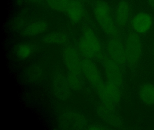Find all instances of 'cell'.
Instances as JSON below:
<instances>
[{
	"label": "cell",
	"instance_id": "obj_1",
	"mask_svg": "<svg viewBox=\"0 0 154 130\" xmlns=\"http://www.w3.org/2000/svg\"><path fill=\"white\" fill-rule=\"evenodd\" d=\"M92 9L94 18L103 31L110 38L119 39V28L109 5L102 0H96L94 3Z\"/></svg>",
	"mask_w": 154,
	"mask_h": 130
},
{
	"label": "cell",
	"instance_id": "obj_2",
	"mask_svg": "<svg viewBox=\"0 0 154 130\" xmlns=\"http://www.w3.org/2000/svg\"><path fill=\"white\" fill-rule=\"evenodd\" d=\"M49 8L67 16L72 22L79 23L85 16L83 0H44Z\"/></svg>",
	"mask_w": 154,
	"mask_h": 130
},
{
	"label": "cell",
	"instance_id": "obj_3",
	"mask_svg": "<svg viewBox=\"0 0 154 130\" xmlns=\"http://www.w3.org/2000/svg\"><path fill=\"white\" fill-rule=\"evenodd\" d=\"M127 64L130 67L136 66L142 53V43L140 35L134 31L127 34L124 42Z\"/></svg>",
	"mask_w": 154,
	"mask_h": 130
},
{
	"label": "cell",
	"instance_id": "obj_4",
	"mask_svg": "<svg viewBox=\"0 0 154 130\" xmlns=\"http://www.w3.org/2000/svg\"><path fill=\"white\" fill-rule=\"evenodd\" d=\"M80 47L84 51L90 56L97 58L102 57L103 51L100 41L91 29H86L83 33Z\"/></svg>",
	"mask_w": 154,
	"mask_h": 130
},
{
	"label": "cell",
	"instance_id": "obj_5",
	"mask_svg": "<svg viewBox=\"0 0 154 130\" xmlns=\"http://www.w3.org/2000/svg\"><path fill=\"white\" fill-rule=\"evenodd\" d=\"M107 50L108 57L114 63L121 67L127 64L124 44L119 39L110 38Z\"/></svg>",
	"mask_w": 154,
	"mask_h": 130
},
{
	"label": "cell",
	"instance_id": "obj_6",
	"mask_svg": "<svg viewBox=\"0 0 154 130\" xmlns=\"http://www.w3.org/2000/svg\"><path fill=\"white\" fill-rule=\"evenodd\" d=\"M133 31L140 34H146L152 29L154 19L150 14L140 12L135 14L130 20Z\"/></svg>",
	"mask_w": 154,
	"mask_h": 130
},
{
	"label": "cell",
	"instance_id": "obj_7",
	"mask_svg": "<svg viewBox=\"0 0 154 130\" xmlns=\"http://www.w3.org/2000/svg\"><path fill=\"white\" fill-rule=\"evenodd\" d=\"M104 58V70L108 82L121 87L123 81L121 67L114 63L108 56Z\"/></svg>",
	"mask_w": 154,
	"mask_h": 130
},
{
	"label": "cell",
	"instance_id": "obj_8",
	"mask_svg": "<svg viewBox=\"0 0 154 130\" xmlns=\"http://www.w3.org/2000/svg\"><path fill=\"white\" fill-rule=\"evenodd\" d=\"M100 94L103 103L110 109L114 108L121 97L120 87L108 82Z\"/></svg>",
	"mask_w": 154,
	"mask_h": 130
},
{
	"label": "cell",
	"instance_id": "obj_9",
	"mask_svg": "<svg viewBox=\"0 0 154 130\" xmlns=\"http://www.w3.org/2000/svg\"><path fill=\"white\" fill-rule=\"evenodd\" d=\"M131 6L125 0L120 1L115 6L113 12L115 22L119 28H125L130 20Z\"/></svg>",
	"mask_w": 154,
	"mask_h": 130
},
{
	"label": "cell",
	"instance_id": "obj_10",
	"mask_svg": "<svg viewBox=\"0 0 154 130\" xmlns=\"http://www.w3.org/2000/svg\"><path fill=\"white\" fill-rule=\"evenodd\" d=\"M138 96L140 101L149 106H154V84L146 83L140 88Z\"/></svg>",
	"mask_w": 154,
	"mask_h": 130
},
{
	"label": "cell",
	"instance_id": "obj_11",
	"mask_svg": "<svg viewBox=\"0 0 154 130\" xmlns=\"http://www.w3.org/2000/svg\"><path fill=\"white\" fill-rule=\"evenodd\" d=\"M48 24L44 21H37L29 24L26 29V34L29 36H35L41 34L47 30Z\"/></svg>",
	"mask_w": 154,
	"mask_h": 130
},
{
	"label": "cell",
	"instance_id": "obj_12",
	"mask_svg": "<svg viewBox=\"0 0 154 130\" xmlns=\"http://www.w3.org/2000/svg\"><path fill=\"white\" fill-rule=\"evenodd\" d=\"M66 40V37L59 32H52L46 35L44 38L45 42L51 44H62L64 43Z\"/></svg>",
	"mask_w": 154,
	"mask_h": 130
},
{
	"label": "cell",
	"instance_id": "obj_13",
	"mask_svg": "<svg viewBox=\"0 0 154 130\" xmlns=\"http://www.w3.org/2000/svg\"><path fill=\"white\" fill-rule=\"evenodd\" d=\"M33 48L28 44H24L20 45L18 48L17 53L19 56L22 58H26L32 53Z\"/></svg>",
	"mask_w": 154,
	"mask_h": 130
},
{
	"label": "cell",
	"instance_id": "obj_14",
	"mask_svg": "<svg viewBox=\"0 0 154 130\" xmlns=\"http://www.w3.org/2000/svg\"><path fill=\"white\" fill-rule=\"evenodd\" d=\"M146 2L150 7L154 8V0H146Z\"/></svg>",
	"mask_w": 154,
	"mask_h": 130
},
{
	"label": "cell",
	"instance_id": "obj_15",
	"mask_svg": "<svg viewBox=\"0 0 154 130\" xmlns=\"http://www.w3.org/2000/svg\"><path fill=\"white\" fill-rule=\"evenodd\" d=\"M29 1H31V2H34L35 3H39L42 2L44 0H29Z\"/></svg>",
	"mask_w": 154,
	"mask_h": 130
},
{
	"label": "cell",
	"instance_id": "obj_16",
	"mask_svg": "<svg viewBox=\"0 0 154 130\" xmlns=\"http://www.w3.org/2000/svg\"></svg>",
	"mask_w": 154,
	"mask_h": 130
}]
</instances>
